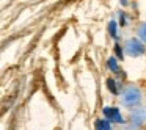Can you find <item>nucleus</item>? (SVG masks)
<instances>
[{
    "instance_id": "obj_6",
    "label": "nucleus",
    "mask_w": 146,
    "mask_h": 130,
    "mask_svg": "<svg viewBox=\"0 0 146 130\" xmlns=\"http://www.w3.org/2000/svg\"><path fill=\"white\" fill-rule=\"evenodd\" d=\"M107 67H108V71H110L111 74H115V75H118V74H121V67H119V64H118V58L116 57H110L107 60Z\"/></svg>"
},
{
    "instance_id": "obj_4",
    "label": "nucleus",
    "mask_w": 146,
    "mask_h": 130,
    "mask_svg": "<svg viewBox=\"0 0 146 130\" xmlns=\"http://www.w3.org/2000/svg\"><path fill=\"white\" fill-rule=\"evenodd\" d=\"M102 113H104L105 119L110 121L111 124H124L126 122V121H124V116L119 111V108H116V107H105Z\"/></svg>"
},
{
    "instance_id": "obj_2",
    "label": "nucleus",
    "mask_w": 146,
    "mask_h": 130,
    "mask_svg": "<svg viewBox=\"0 0 146 130\" xmlns=\"http://www.w3.org/2000/svg\"><path fill=\"white\" fill-rule=\"evenodd\" d=\"M124 52H126L129 57H141V55L146 53V46L145 42L140 38H129L124 44Z\"/></svg>"
},
{
    "instance_id": "obj_7",
    "label": "nucleus",
    "mask_w": 146,
    "mask_h": 130,
    "mask_svg": "<svg viewBox=\"0 0 146 130\" xmlns=\"http://www.w3.org/2000/svg\"><path fill=\"white\" fill-rule=\"evenodd\" d=\"M107 30H108V33H110V36L113 39H118V22L116 20H110L108 22V25H107Z\"/></svg>"
},
{
    "instance_id": "obj_1",
    "label": "nucleus",
    "mask_w": 146,
    "mask_h": 130,
    "mask_svg": "<svg viewBox=\"0 0 146 130\" xmlns=\"http://www.w3.org/2000/svg\"><path fill=\"white\" fill-rule=\"evenodd\" d=\"M119 100H121V105L126 108H130V110L137 108V107H140V104L143 100V91L140 89V86L130 83V85L124 86L121 89Z\"/></svg>"
},
{
    "instance_id": "obj_3",
    "label": "nucleus",
    "mask_w": 146,
    "mask_h": 130,
    "mask_svg": "<svg viewBox=\"0 0 146 130\" xmlns=\"http://www.w3.org/2000/svg\"><path fill=\"white\" fill-rule=\"evenodd\" d=\"M145 124H146V108L145 107L132 108L129 113V129L138 130Z\"/></svg>"
},
{
    "instance_id": "obj_5",
    "label": "nucleus",
    "mask_w": 146,
    "mask_h": 130,
    "mask_svg": "<svg viewBox=\"0 0 146 130\" xmlns=\"http://www.w3.org/2000/svg\"><path fill=\"white\" fill-rule=\"evenodd\" d=\"M107 88H108V91L111 92V94H119L121 92V89H123V86H121V83L118 82V80H115V79H107Z\"/></svg>"
},
{
    "instance_id": "obj_9",
    "label": "nucleus",
    "mask_w": 146,
    "mask_h": 130,
    "mask_svg": "<svg viewBox=\"0 0 146 130\" xmlns=\"http://www.w3.org/2000/svg\"><path fill=\"white\" fill-rule=\"evenodd\" d=\"M96 127H98V130H113L111 129V122L110 121H107L104 117V119H99L98 124H96Z\"/></svg>"
},
{
    "instance_id": "obj_8",
    "label": "nucleus",
    "mask_w": 146,
    "mask_h": 130,
    "mask_svg": "<svg viewBox=\"0 0 146 130\" xmlns=\"http://www.w3.org/2000/svg\"><path fill=\"white\" fill-rule=\"evenodd\" d=\"M137 35L146 44V22H140L138 27H137Z\"/></svg>"
},
{
    "instance_id": "obj_10",
    "label": "nucleus",
    "mask_w": 146,
    "mask_h": 130,
    "mask_svg": "<svg viewBox=\"0 0 146 130\" xmlns=\"http://www.w3.org/2000/svg\"><path fill=\"white\" fill-rule=\"evenodd\" d=\"M115 55H116L118 60H123V58H124V49L121 47L119 42H116V44H115Z\"/></svg>"
},
{
    "instance_id": "obj_11",
    "label": "nucleus",
    "mask_w": 146,
    "mask_h": 130,
    "mask_svg": "<svg viewBox=\"0 0 146 130\" xmlns=\"http://www.w3.org/2000/svg\"><path fill=\"white\" fill-rule=\"evenodd\" d=\"M118 24H119L121 27H126L127 24H129V17L126 16V13H123V11H119V20H118Z\"/></svg>"
}]
</instances>
